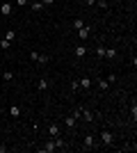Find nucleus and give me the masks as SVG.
I'll list each match as a JSON object with an SVG mask.
<instances>
[{"label": "nucleus", "mask_w": 137, "mask_h": 153, "mask_svg": "<svg viewBox=\"0 0 137 153\" xmlns=\"http://www.w3.org/2000/svg\"><path fill=\"white\" fill-rule=\"evenodd\" d=\"M96 5L101 7V9H105V7H107V0H96Z\"/></svg>", "instance_id": "nucleus-20"}, {"label": "nucleus", "mask_w": 137, "mask_h": 153, "mask_svg": "<svg viewBox=\"0 0 137 153\" xmlns=\"http://www.w3.org/2000/svg\"><path fill=\"white\" fill-rule=\"evenodd\" d=\"M9 46H12V41H7V39H2V41H0V48H2V51H7Z\"/></svg>", "instance_id": "nucleus-17"}, {"label": "nucleus", "mask_w": 137, "mask_h": 153, "mask_svg": "<svg viewBox=\"0 0 137 153\" xmlns=\"http://www.w3.org/2000/svg\"><path fill=\"white\" fill-rule=\"evenodd\" d=\"M94 144H96V137H94V135H87L85 137V146L82 149H94Z\"/></svg>", "instance_id": "nucleus-6"}, {"label": "nucleus", "mask_w": 137, "mask_h": 153, "mask_svg": "<svg viewBox=\"0 0 137 153\" xmlns=\"http://www.w3.org/2000/svg\"><path fill=\"white\" fill-rule=\"evenodd\" d=\"M105 51H107V48H103V46H98V48H96V55H98V57H105Z\"/></svg>", "instance_id": "nucleus-18"}, {"label": "nucleus", "mask_w": 137, "mask_h": 153, "mask_svg": "<svg viewBox=\"0 0 137 153\" xmlns=\"http://www.w3.org/2000/svg\"><path fill=\"white\" fill-rule=\"evenodd\" d=\"M87 5H96V0H85Z\"/></svg>", "instance_id": "nucleus-25"}, {"label": "nucleus", "mask_w": 137, "mask_h": 153, "mask_svg": "<svg viewBox=\"0 0 137 153\" xmlns=\"http://www.w3.org/2000/svg\"><path fill=\"white\" fill-rule=\"evenodd\" d=\"M105 57H117V51H105Z\"/></svg>", "instance_id": "nucleus-22"}, {"label": "nucleus", "mask_w": 137, "mask_h": 153, "mask_svg": "<svg viewBox=\"0 0 137 153\" xmlns=\"http://www.w3.org/2000/svg\"><path fill=\"white\" fill-rule=\"evenodd\" d=\"M55 149H57V146H55V140H48L44 146H39V151H44V153H53Z\"/></svg>", "instance_id": "nucleus-3"}, {"label": "nucleus", "mask_w": 137, "mask_h": 153, "mask_svg": "<svg viewBox=\"0 0 137 153\" xmlns=\"http://www.w3.org/2000/svg\"><path fill=\"white\" fill-rule=\"evenodd\" d=\"M82 25H85V23H82V19H76V21H73V27H76V30H80Z\"/></svg>", "instance_id": "nucleus-19"}, {"label": "nucleus", "mask_w": 137, "mask_h": 153, "mask_svg": "<svg viewBox=\"0 0 137 153\" xmlns=\"http://www.w3.org/2000/svg\"><path fill=\"white\" fill-rule=\"evenodd\" d=\"M27 2H30V0H16V5H21V7H25Z\"/></svg>", "instance_id": "nucleus-24"}, {"label": "nucleus", "mask_w": 137, "mask_h": 153, "mask_svg": "<svg viewBox=\"0 0 137 153\" xmlns=\"http://www.w3.org/2000/svg\"><path fill=\"white\" fill-rule=\"evenodd\" d=\"M80 117H82L85 121H94V119H96L94 112H89V110H85V108H80Z\"/></svg>", "instance_id": "nucleus-5"}, {"label": "nucleus", "mask_w": 137, "mask_h": 153, "mask_svg": "<svg viewBox=\"0 0 137 153\" xmlns=\"http://www.w3.org/2000/svg\"><path fill=\"white\" fill-rule=\"evenodd\" d=\"M64 123H66L69 128H73V126H76V117H73V114H69V117L64 119Z\"/></svg>", "instance_id": "nucleus-10"}, {"label": "nucleus", "mask_w": 137, "mask_h": 153, "mask_svg": "<svg viewBox=\"0 0 137 153\" xmlns=\"http://www.w3.org/2000/svg\"><path fill=\"white\" fill-rule=\"evenodd\" d=\"M101 142H103L105 146H112V142H114V135H112L110 130H103V133H101Z\"/></svg>", "instance_id": "nucleus-1"}, {"label": "nucleus", "mask_w": 137, "mask_h": 153, "mask_svg": "<svg viewBox=\"0 0 137 153\" xmlns=\"http://www.w3.org/2000/svg\"><path fill=\"white\" fill-rule=\"evenodd\" d=\"M41 2H44L46 7H50V5H55V0H41Z\"/></svg>", "instance_id": "nucleus-23"}, {"label": "nucleus", "mask_w": 137, "mask_h": 153, "mask_svg": "<svg viewBox=\"0 0 137 153\" xmlns=\"http://www.w3.org/2000/svg\"><path fill=\"white\" fill-rule=\"evenodd\" d=\"M76 55H78V57H85V55H87V48H85V46H78V48H76Z\"/></svg>", "instance_id": "nucleus-12"}, {"label": "nucleus", "mask_w": 137, "mask_h": 153, "mask_svg": "<svg viewBox=\"0 0 137 153\" xmlns=\"http://www.w3.org/2000/svg\"><path fill=\"white\" fill-rule=\"evenodd\" d=\"M30 7H32V12H41V9H44V2H41V0H39V2H32V5H30Z\"/></svg>", "instance_id": "nucleus-11"}, {"label": "nucleus", "mask_w": 137, "mask_h": 153, "mask_svg": "<svg viewBox=\"0 0 137 153\" xmlns=\"http://www.w3.org/2000/svg\"><path fill=\"white\" fill-rule=\"evenodd\" d=\"M9 114H12V117H19L21 114V108H19V105H12V108H9Z\"/></svg>", "instance_id": "nucleus-14"}, {"label": "nucleus", "mask_w": 137, "mask_h": 153, "mask_svg": "<svg viewBox=\"0 0 137 153\" xmlns=\"http://www.w3.org/2000/svg\"><path fill=\"white\" fill-rule=\"evenodd\" d=\"M48 135H50V137H57L59 135V126L57 123H50V126H48Z\"/></svg>", "instance_id": "nucleus-7"}, {"label": "nucleus", "mask_w": 137, "mask_h": 153, "mask_svg": "<svg viewBox=\"0 0 137 153\" xmlns=\"http://www.w3.org/2000/svg\"><path fill=\"white\" fill-rule=\"evenodd\" d=\"M98 87H101L103 91H107L110 89V82H107V80H98Z\"/></svg>", "instance_id": "nucleus-15"}, {"label": "nucleus", "mask_w": 137, "mask_h": 153, "mask_svg": "<svg viewBox=\"0 0 137 153\" xmlns=\"http://www.w3.org/2000/svg\"><path fill=\"white\" fill-rule=\"evenodd\" d=\"M12 12H14L12 2H2V5H0V14H2V16H12Z\"/></svg>", "instance_id": "nucleus-2"}, {"label": "nucleus", "mask_w": 137, "mask_h": 153, "mask_svg": "<svg viewBox=\"0 0 137 153\" xmlns=\"http://www.w3.org/2000/svg\"><path fill=\"white\" fill-rule=\"evenodd\" d=\"M78 85H80V89H89V87H91V80H89V78H80Z\"/></svg>", "instance_id": "nucleus-8"}, {"label": "nucleus", "mask_w": 137, "mask_h": 153, "mask_svg": "<svg viewBox=\"0 0 137 153\" xmlns=\"http://www.w3.org/2000/svg\"><path fill=\"white\" fill-rule=\"evenodd\" d=\"M2 78H5L7 82H9V80H12V78H14V73H9V71H5V73H2Z\"/></svg>", "instance_id": "nucleus-21"}, {"label": "nucleus", "mask_w": 137, "mask_h": 153, "mask_svg": "<svg viewBox=\"0 0 137 153\" xmlns=\"http://www.w3.org/2000/svg\"><path fill=\"white\" fill-rule=\"evenodd\" d=\"M5 39H7V41H14V39H16V32H14V30H7L5 32Z\"/></svg>", "instance_id": "nucleus-13"}, {"label": "nucleus", "mask_w": 137, "mask_h": 153, "mask_svg": "<svg viewBox=\"0 0 137 153\" xmlns=\"http://www.w3.org/2000/svg\"><path fill=\"white\" fill-rule=\"evenodd\" d=\"M37 87H39V91H46V89H48V87H50V82H48L46 78H41V80H39V85H37Z\"/></svg>", "instance_id": "nucleus-9"}, {"label": "nucleus", "mask_w": 137, "mask_h": 153, "mask_svg": "<svg viewBox=\"0 0 137 153\" xmlns=\"http://www.w3.org/2000/svg\"><path fill=\"white\" fill-rule=\"evenodd\" d=\"M48 62H50L48 55H39V59H37V64H48Z\"/></svg>", "instance_id": "nucleus-16"}, {"label": "nucleus", "mask_w": 137, "mask_h": 153, "mask_svg": "<svg viewBox=\"0 0 137 153\" xmlns=\"http://www.w3.org/2000/svg\"><path fill=\"white\" fill-rule=\"evenodd\" d=\"M89 34H91V27L89 25H82L78 30V39H89Z\"/></svg>", "instance_id": "nucleus-4"}]
</instances>
